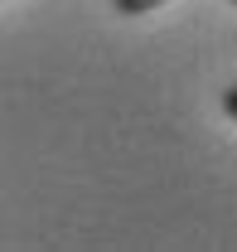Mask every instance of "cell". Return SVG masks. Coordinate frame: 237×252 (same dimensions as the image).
I'll return each mask as SVG.
<instances>
[{
	"label": "cell",
	"instance_id": "1",
	"mask_svg": "<svg viewBox=\"0 0 237 252\" xmlns=\"http://www.w3.org/2000/svg\"><path fill=\"white\" fill-rule=\"evenodd\" d=\"M160 5H170V0H112L117 15H146V10H160Z\"/></svg>",
	"mask_w": 237,
	"mask_h": 252
},
{
	"label": "cell",
	"instance_id": "2",
	"mask_svg": "<svg viewBox=\"0 0 237 252\" xmlns=\"http://www.w3.org/2000/svg\"><path fill=\"white\" fill-rule=\"evenodd\" d=\"M223 112L237 122V83H233V88H223Z\"/></svg>",
	"mask_w": 237,
	"mask_h": 252
},
{
	"label": "cell",
	"instance_id": "3",
	"mask_svg": "<svg viewBox=\"0 0 237 252\" xmlns=\"http://www.w3.org/2000/svg\"><path fill=\"white\" fill-rule=\"evenodd\" d=\"M233 5H237V0H233Z\"/></svg>",
	"mask_w": 237,
	"mask_h": 252
}]
</instances>
